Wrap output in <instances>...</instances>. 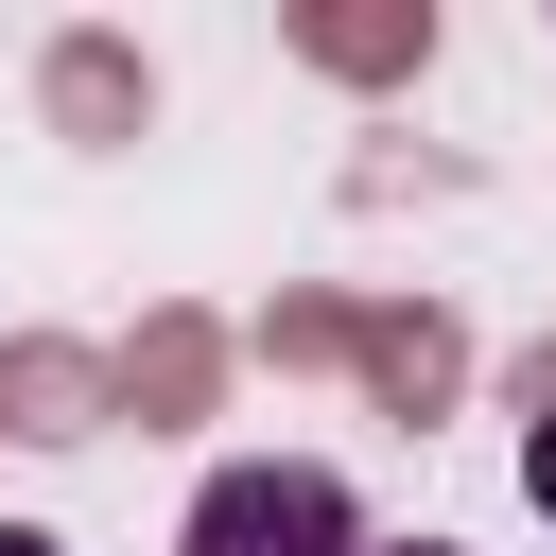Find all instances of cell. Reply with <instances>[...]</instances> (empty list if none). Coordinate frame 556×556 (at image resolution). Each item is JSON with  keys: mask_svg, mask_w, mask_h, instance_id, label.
Here are the masks:
<instances>
[{"mask_svg": "<svg viewBox=\"0 0 556 556\" xmlns=\"http://www.w3.org/2000/svg\"><path fill=\"white\" fill-rule=\"evenodd\" d=\"M174 556H365V504H348V469H313V452H243V469L191 486V539H174Z\"/></svg>", "mask_w": 556, "mask_h": 556, "instance_id": "obj_1", "label": "cell"}, {"mask_svg": "<svg viewBox=\"0 0 556 556\" xmlns=\"http://www.w3.org/2000/svg\"><path fill=\"white\" fill-rule=\"evenodd\" d=\"M521 486H539V521H556V417H539V434H521Z\"/></svg>", "mask_w": 556, "mask_h": 556, "instance_id": "obj_2", "label": "cell"}, {"mask_svg": "<svg viewBox=\"0 0 556 556\" xmlns=\"http://www.w3.org/2000/svg\"><path fill=\"white\" fill-rule=\"evenodd\" d=\"M0 556H70V539H35V521H0Z\"/></svg>", "mask_w": 556, "mask_h": 556, "instance_id": "obj_3", "label": "cell"}, {"mask_svg": "<svg viewBox=\"0 0 556 556\" xmlns=\"http://www.w3.org/2000/svg\"><path fill=\"white\" fill-rule=\"evenodd\" d=\"M365 556H452V539H365Z\"/></svg>", "mask_w": 556, "mask_h": 556, "instance_id": "obj_4", "label": "cell"}]
</instances>
